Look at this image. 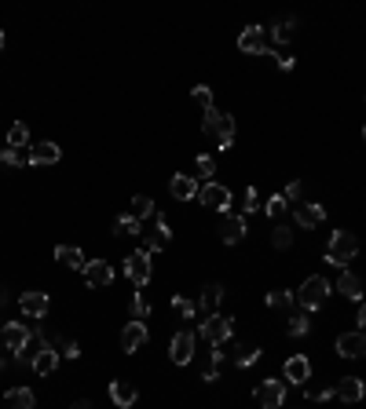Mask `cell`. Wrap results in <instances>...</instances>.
<instances>
[{"mask_svg":"<svg viewBox=\"0 0 366 409\" xmlns=\"http://www.w3.org/2000/svg\"><path fill=\"white\" fill-rule=\"evenodd\" d=\"M198 201H202L205 208H213V212H227V208H231V190H227L224 183H205V187L198 190Z\"/></svg>","mask_w":366,"mask_h":409,"instance_id":"8fae6325","label":"cell"},{"mask_svg":"<svg viewBox=\"0 0 366 409\" xmlns=\"http://www.w3.org/2000/svg\"><path fill=\"white\" fill-rule=\"evenodd\" d=\"M129 216L132 220H150V216H157V208H154V201L147 198V194H136V198H132V205H129Z\"/></svg>","mask_w":366,"mask_h":409,"instance_id":"4316f807","label":"cell"},{"mask_svg":"<svg viewBox=\"0 0 366 409\" xmlns=\"http://www.w3.org/2000/svg\"><path fill=\"white\" fill-rule=\"evenodd\" d=\"M260 208V194H257V187H246V205H242V212H257Z\"/></svg>","mask_w":366,"mask_h":409,"instance_id":"ab89813d","label":"cell"},{"mask_svg":"<svg viewBox=\"0 0 366 409\" xmlns=\"http://www.w3.org/2000/svg\"><path fill=\"white\" fill-rule=\"evenodd\" d=\"M143 343H147V325H143V322H129L121 329V347H125V354H136Z\"/></svg>","mask_w":366,"mask_h":409,"instance_id":"d6986e66","label":"cell"},{"mask_svg":"<svg viewBox=\"0 0 366 409\" xmlns=\"http://www.w3.org/2000/svg\"><path fill=\"white\" fill-rule=\"evenodd\" d=\"M198 179L195 175H172V183H169V194L176 201H190V198H198Z\"/></svg>","mask_w":366,"mask_h":409,"instance_id":"ffe728a7","label":"cell"},{"mask_svg":"<svg viewBox=\"0 0 366 409\" xmlns=\"http://www.w3.org/2000/svg\"><path fill=\"white\" fill-rule=\"evenodd\" d=\"M19 307H22L26 318H44L48 307H52V296L41 292V289H29V292H22V296H19Z\"/></svg>","mask_w":366,"mask_h":409,"instance_id":"4fadbf2b","label":"cell"},{"mask_svg":"<svg viewBox=\"0 0 366 409\" xmlns=\"http://www.w3.org/2000/svg\"><path fill=\"white\" fill-rule=\"evenodd\" d=\"M195 343H198V333L195 329H180L176 336H172V343H169V358L176 366H187L190 358H195Z\"/></svg>","mask_w":366,"mask_h":409,"instance_id":"9c48e42d","label":"cell"},{"mask_svg":"<svg viewBox=\"0 0 366 409\" xmlns=\"http://www.w3.org/2000/svg\"><path fill=\"white\" fill-rule=\"evenodd\" d=\"M363 143H366V128H363Z\"/></svg>","mask_w":366,"mask_h":409,"instance_id":"c3c4849f","label":"cell"},{"mask_svg":"<svg viewBox=\"0 0 366 409\" xmlns=\"http://www.w3.org/2000/svg\"><path fill=\"white\" fill-rule=\"evenodd\" d=\"M62 157V150L55 143H37L29 146V165H55V161Z\"/></svg>","mask_w":366,"mask_h":409,"instance_id":"7402d4cb","label":"cell"},{"mask_svg":"<svg viewBox=\"0 0 366 409\" xmlns=\"http://www.w3.org/2000/svg\"><path fill=\"white\" fill-rule=\"evenodd\" d=\"M70 409H95V406H92V402H88V399H77V402H73V406H70Z\"/></svg>","mask_w":366,"mask_h":409,"instance_id":"bcb514c9","label":"cell"},{"mask_svg":"<svg viewBox=\"0 0 366 409\" xmlns=\"http://www.w3.org/2000/svg\"><path fill=\"white\" fill-rule=\"evenodd\" d=\"M311 329V322H308V315H293L290 322H286V333L290 336H304Z\"/></svg>","mask_w":366,"mask_h":409,"instance_id":"8d00e7d4","label":"cell"},{"mask_svg":"<svg viewBox=\"0 0 366 409\" xmlns=\"http://www.w3.org/2000/svg\"><path fill=\"white\" fill-rule=\"evenodd\" d=\"M337 292H341L344 300H356V303H363V282H359L356 274H348V271L337 278Z\"/></svg>","mask_w":366,"mask_h":409,"instance_id":"484cf974","label":"cell"},{"mask_svg":"<svg viewBox=\"0 0 366 409\" xmlns=\"http://www.w3.org/2000/svg\"><path fill=\"white\" fill-rule=\"evenodd\" d=\"M282 402H286V384L275 380V376H264L257 384V406L260 409H282Z\"/></svg>","mask_w":366,"mask_h":409,"instance_id":"ba28073f","label":"cell"},{"mask_svg":"<svg viewBox=\"0 0 366 409\" xmlns=\"http://www.w3.org/2000/svg\"><path fill=\"white\" fill-rule=\"evenodd\" d=\"M297 29H300V22H297V19L275 22V26H272V41H279V44H290V41L297 37Z\"/></svg>","mask_w":366,"mask_h":409,"instance_id":"83f0119b","label":"cell"},{"mask_svg":"<svg viewBox=\"0 0 366 409\" xmlns=\"http://www.w3.org/2000/svg\"><path fill=\"white\" fill-rule=\"evenodd\" d=\"M114 234H118V238H136V234H139V220L118 216V220H114Z\"/></svg>","mask_w":366,"mask_h":409,"instance_id":"d6a6232c","label":"cell"},{"mask_svg":"<svg viewBox=\"0 0 366 409\" xmlns=\"http://www.w3.org/2000/svg\"><path fill=\"white\" fill-rule=\"evenodd\" d=\"M293 220H297V227H304V231H315V227L326 220V205L300 201V205H293Z\"/></svg>","mask_w":366,"mask_h":409,"instance_id":"7c38bea8","label":"cell"},{"mask_svg":"<svg viewBox=\"0 0 366 409\" xmlns=\"http://www.w3.org/2000/svg\"><path fill=\"white\" fill-rule=\"evenodd\" d=\"M231 333H234V318H227V315H209L198 325V336H205L213 347H224L231 340Z\"/></svg>","mask_w":366,"mask_h":409,"instance_id":"277c9868","label":"cell"},{"mask_svg":"<svg viewBox=\"0 0 366 409\" xmlns=\"http://www.w3.org/2000/svg\"><path fill=\"white\" fill-rule=\"evenodd\" d=\"M272 245H275V249H290V245H293V227L279 223L275 231H272Z\"/></svg>","mask_w":366,"mask_h":409,"instance_id":"d590c367","label":"cell"},{"mask_svg":"<svg viewBox=\"0 0 366 409\" xmlns=\"http://www.w3.org/2000/svg\"><path fill=\"white\" fill-rule=\"evenodd\" d=\"M125 278H129L136 289H143L150 282V252L147 249H136L129 259H125Z\"/></svg>","mask_w":366,"mask_h":409,"instance_id":"8992f818","label":"cell"},{"mask_svg":"<svg viewBox=\"0 0 366 409\" xmlns=\"http://www.w3.org/2000/svg\"><path fill=\"white\" fill-rule=\"evenodd\" d=\"M81 274H85V282H88L92 289H106L110 282H114V267H110L106 259H88Z\"/></svg>","mask_w":366,"mask_h":409,"instance_id":"5bb4252c","label":"cell"},{"mask_svg":"<svg viewBox=\"0 0 366 409\" xmlns=\"http://www.w3.org/2000/svg\"><path fill=\"white\" fill-rule=\"evenodd\" d=\"M220 238H224L227 245H238L246 238V220L242 216H224V223H220Z\"/></svg>","mask_w":366,"mask_h":409,"instance_id":"cb8c5ba5","label":"cell"},{"mask_svg":"<svg viewBox=\"0 0 366 409\" xmlns=\"http://www.w3.org/2000/svg\"><path fill=\"white\" fill-rule=\"evenodd\" d=\"M333 399H341V402H363L366 399V384L359 380V376H341L337 387H333Z\"/></svg>","mask_w":366,"mask_h":409,"instance_id":"9a60e30c","label":"cell"},{"mask_svg":"<svg viewBox=\"0 0 366 409\" xmlns=\"http://www.w3.org/2000/svg\"><path fill=\"white\" fill-rule=\"evenodd\" d=\"M195 165H198V172H202V175H209V183H213V172H216V165H213V157H209V154H202V157L195 161Z\"/></svg>","mask_w":366,"mask_h":409,"instance_id":"60d3db41","label":"cell"},{"mask_svg":"<svg viewBox=\"0 0 366 409\" xmlns=\"http://www.w3.org/2000/svg\"><path fill=\"white\" fill-rule=\"evenodd\" d=\"M0 165L22 168V165H29V150H15V146H4V150H0Z\"/></svg>","mask_w":366,"mask_h":409,"instance_id":"f546056e","label":"cell"},{"mask_svg":"<svg viewBox=\"0 0 366 409\" xmlns=\"http://www.w3.org/2000/svg\"><path fill=\"white\" fill-rule=\"evenodd\" d=\"M195 310H198V303H190L183 296H172V315H176L180 322H190V318H195Z\"/></svg>","mask_w":366,"mask_h":409,"instance_id":"836d02e7","label":"cell"},{"mask_svg":"<svg viewBox=\"0 0 366 409\" xmlns=\"http://www.w3.org/2000/svg\"><path fill=\"white\" fill-rule=\"evenodd\" d=\"M282 373H286V380L290 384H297V387H304L308 380H311V362L304 354H293V358H286V366H282Z\"/></svg>","mask_w":366,"mask_h":409,"instance_id":"2e32d148","label":"cell"},{"mask_svg":"<svg viewBox=\"0 0 366 409\" xmlns=\"http://www.w3.org/2000/svg\"><path fill=\"white\" fill-rule=\"evenodd\" d=\"M62 354H66V358H77V354H81V343H77V340H66V343H62Z\"/></svg>","mask_w":366,"mask_h":409,"instance_id":"7bdbcfd3","label":"cell"},{"mask_svg":"<svg viewBox=\"0 0 366 409\" xmlns=\"http://www.w3.org/2000/svg\"><path fill=\"white\" fill-rule=\"evenodd\" d=\"M264 303H267V307H275V310H286V307H293V303H297V296H293L290 289H275V292H267V296H264Z\"/></svg>","mask_w":366,"mask_h":409,"instance_id":"f1b7e54d","label":"cell"},{"mask_svg":"<svg viewBox=\"0 0 366 409\" xmlns=\"http://www.w3.org/2000/svg\"><path fill=\"white\" fill-rule=\"evenodd\" d=\"M356 329H366V303H359V315H356Z\"/></svg>","mask_w":366,"mask_h":409,"instance_id":"f6af8a7d","label":"cell"},{"mask_svg":"<svg viewBox=\"0 0 366 409\" xmlns=\"http://www.w3.org/2000/svg\"><path fill=\"white\" fill-rule=\"evenodd\" d=\"M220 300H224V285H205L202 289V296H198V310H202V315L205 318H209V315H220Z\"/></svg>","mask_w":366,"mask_h":409,"instance_id":"44dd1931","label":"cell"},{"mask_svg":"<svg viewBox=\"0 0 366 409\" xmlns=\"http://www.w3.org/2000/svg\"><path fill=\"white\" fill-rule=\"evenodd\" d=\"M286 205H290V201H286L282 194H272V198L264 201V212H267V216H282V212H286Z\"/></svg>","mask_w":366,"mask_h":409,"instance_id":"f35d334b","label":"cell"},{"mask_svg":"<svg viewBox=\"0 0 366 409\" xmlns=\"http://www.w3.org/2000/svg\"><path fill=\"white\" fill-rule=\"evenodd\" d=\"M147 315H150L147 292H136V296H132V322H147Z\"/></svg>","mask_w":366,"mask_h":409,"instance_id":"e575fe53","label":"cell"},{"mask_svg":"<svg viewBox=\"0 0 366 409\" xmlns=\"http://www.w3.org/2000/svg\"><path fill=\"white\" fill-rule=\"evenodd\" d=\"M238 48L246 55H272V41H267V29L264 26H246L242 37H238Z\"/></svg>","mask_w":366,"mask_h":409,"instance_id":"52a82bcc","label":"cell"},{"mask_svg":"<svg viewBox=\"0 0 366 409\" xmlns=\"http://www.w3.org/2000/svg\"><path fill=\"white\" fill-rule=\"evenodd\" d=\"M293 296H297V303L304 307V310H319V307L330 300V282H326L323 274H311L308 282L293 292Z\"/></svg>","mask_w":366,"mask_h":409,"instance_id":"3957f363","label":"cell"},{"mask_svg":"<svg viewBox=\"0 0 366 409\" xmlns=\"http://www.w3.org/2000/svg\"><path fill=\"white\" fill-rule=\"evenodd\" d=\"M202 132L209 136V139L220 146V150H227V146L234 143V117L213 106L209 113H205V121H202Z\"/></svg>","mask_w":366,"mask_h":409,"instance_id":"6da1fadb","label":"cell"},{"mask_svg":"<svg viewBox=\"0 0 366 409\" xmlns=\"http://www.w3.org/2000/svg\"><path fill=\"white\" fill-rule=\"evenodd\" d=\"M34 336L41 340V347H37V354H34V362H29V369H34L37 376H52V373H55V366H59V351H55L41 333H34Z\"/></svg>","mask_w":366,"mask_h":409,"instance_id":"30bf717a","label":"cell"},{"mask_svg":"<svg viewBox=\"0 0 366 409\" xmlns=\"http://www.w3.org/2000/svg\"><path fill=\"white\" fill-rule=\"evenodd\" d=\"M195 103H198L205 113H209V110H213V88H209V85H198V88H195Z\"/></svg>","mask_w":366,"mask_h":409,"instance_id":"74e56055","label":"cell"},{"mask_svg":"<svg viewBox=\"0 0 366 409\" xmlns=\"http://www.w3.org/2000/svg\"><path fill=\"white\" fill-rule=\"evenodd\" d=\"M136 399H139V391H136L132 380H110V402H114L118 409L136 406Z\"/></svg>","mask_w":366,"mask_h":409,"instance_id":"ac0fdd59","label":"cell"},{"mask_svg":"<svg viewBox=\"0 0 366 409\" xmlns=\"http://www.w3.org/2000/svg\"><path fill=\"white\" fill-rule=\"evenodd\" d=\"M26 143H29V128H26L22 121H15V124L8 128V146H15V150H22Z\"/></svg>","mask_w":366,"mask_h":409,"instance_id":"1f68e13d","label":"cell"},{"mask_svg":"<svg viewBox=\"0 0 366 409\" xmlns=\"http://www.w3.org/2000/svg\"><path fill=\"white\" fill-rule=\"evenodd\" d=\"M337 354L341 358H359V354H366V333H359V329L341 333L337 336Z\"/></svg>","mask_w":366,"mask_h":409,"instance_id":"e0dca14e","label":"cell"},{"mask_svg":"<svg viewBox=\"0 0 366 409\" xmlns=\"http://www.w3.org/2000/svg\"><path fill=\"white\" fill-rule=\"evenodd\" d=\"M356 256H359V238H356V234H348V231H333V234H330V245H326V264L344 267V264H352Z\"/></svg>","mask_w":366,"mask_h":409,"instance_id":"7a4b0ae2","label":"cell"},{"mask_svg":"<svg viewBox=\"0 0 366 409\" xmlns=\"http://www.w3.org/2000/svg\"><path fill=\"white\" fill-rule=\"evenodd\" d=\"M234 362H238V369H249V366H257V362H260V347H257V343H246V347H238Z\"/></svg>","mask_w":366,"mask_h":409,"instance_id":"4dcf8cb0","label":"cell"},{"mask_svg":"<svg viewBox=\"0 0 366 409\" xmlns=\"http://www.w3.org/2000/svg\"><path fill=\"white\" fill-rule=\"evenodd\" d=\"M282 198H286V201H300V183H297V179H293V183H286Z\"/></svg>","mask_w":366,"mask_h":409,"instance_id":"b9f144b4","label":"cell"},{"mask_svg":"<svg viewBox=\"0 0 366 409\" xmlns=\"http://www.w3.org/2000/svg\"><path fill=\"white\" fill-rule=\"evenodd\" d=\"M55 259H59L62 267H70V271H85V264H88L85 252L77 249V245H59V249H55Z\"/></svg>","mask_w":366,"mask_h":409,"instance_id":"603a6c76","label":"cell"},{"mask_svg":"<svg viewBox=\"0 0 366 409\" xmlns=\"http://www.w3.org/2000/svg\"><path fill=\"white\" fill-rule=\"evenodd\" d=\"M4 402H8V409H34L37 406V395L29 387H8Z\"/></svg>","mask_w":366,"mask_h":409,"instance_id":"d4e9b609","label":"cell"},{"mask_svg":"<svg viewBox=\"0 0 366 409\" xmlns=\"http://www.w3.org/2000/svg\"><path fill=\"white\" fill-rule=\"evenodd\" d=\"M279 66H282L286 73H290V70L297 66V59H293V55H279Z\"/></svg>","mask_w":366,"mask_h":409,"instance_id":"ee69618b","label":"cell"},{"mask_svg":"<svg viewBox=\"0 0 366 409\" xmlns=\"http://www.w3.org/2000/svg\"><path fill=\"white\" fill-rule=\"evenodd\" d=\"M0 48H4V34H0Z\"/></svg>","mask_w":366,"mask_h":409,"instance_id":"7dc6e473","label":"cell"},{"mask_svg":"<svg viewBox=\"0 0 366 409\" xmlns=\"http://www.w3.org/2000/svg\"><path fill=\"white\" fill-rule=\"evenodd\" d=\"M29 340H34V329H29V325H22V322H4V325H0V343H4L11 354L26 351Z\"/></svg>","mask_w":366,"mask_h":409,"instance_id":"5b68a950","label":"cell"}]
</instances>
